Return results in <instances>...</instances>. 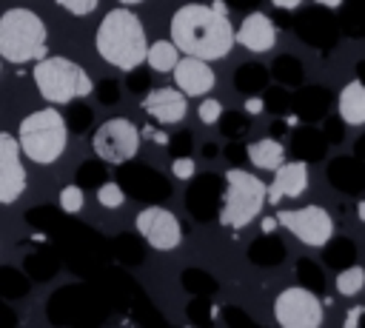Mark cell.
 I'll list each match as a JSON object with an SVG mask.
<instances>
[{"label":"cell","mask_w":365,"mask_h":328,"mask_svg":"<svg viewBox=\"0 0 365 328\" xmlns=\"http://www.w3.org/2000/svg\"><path fill=\"white\" fill-rule=\"evenodd\" d=\"M171 43L191 57L220 60L234 48V26L222 3H185L171 14Z\"/></svg>","instance_id":"obj_1"},{"label":"cell","mask_w":365,"mask_h":328,"mask_svg":"<svg viewBox=\"0 0 365 328\" xmlns=\"http://www.w3.org/2000/svg\"><path fill=\"white\" fill-rule=\"evenodd\" d=\"M94 48L108 66L120 71H134L140 63H145L148 48L140 17L131 9H111L97 26Z\"/></svg>","instance_id":"obj_2"},{"label":"cell","mask_w":365,"mask_h":328,"mask_svg":"<svg viewBox=\"0 0 365 328\" xmlns=\"http://www.w3.org/2000/svg\"><path fill=\"white\" fill-rule=\"evenodd\" d=\"M48 54V31L40 14L14 6L0 14V60L14 66L34 63Z\"/></svg>","instance_id":"obj_3"},{"label":"cell","mask_w":365,"mask_h":328,"mask_svg":"<svg viewBox=\"0 0 365 328\" xmlns=\"http://www.w3.org/2000/svg\"><path fill=\"white\" fill-rule=\"evenodd\" d=\"M17 143L23 157H29L37 165H51L63 157L66 143H68V125L66 117L57 111V106L37 108L20 120L17 128Z\"/></svg>","instance_id":"obj_4"},{"label":"cell","mask_w":365,"mask_h":328,"mask_svg":"<svg viewBox=\"0 0 365 328\" xmlns=\"http://www.w3.org/2000/svg\"><path fill=\"white\" fill-rule=\"evenodd\" d=\"M31 77H34V86L40 91V97L51 106H66L77 97H88L91 94V77L88 71L68 60V57H40L34 60V68H31Z\"/></svg>","instance_id":"obj_5"},{"label":"cell","mask_w":365,"mask_h":328,"mask_svg":"<svg viewBox=\"0 0 365 328\" xmlns=\"http://www.w3.org/2000/svg\"><path fill=\"white\" fill-rule=\"evenodd\" d=\"M262 205H265V183L245 168H228L225 171V200L220 208V225L242 228L262 211Z\"/></svg>","instance_id":"obj_6"},{"label":"cell","mask_w":365,"mask_h":328,"mask_svg":"<svg viewBox=\"0 0 365 328\" xmlns=\"http://www.w3.org/2000/svg\"><path fill=\"white\" fill-rule=\"evenodd\" d=\"M91 148H94V154H97L103 163H114V165L128 163V160L137 157V151H140V131H137V125H134L131 120H125V117H111V120H106V123L94 131Z\"/></svg>","instance_id":"obj_7"},{"label":"cell","mask_w":365,"mask_h":328,"mask_svg":"<svg viewBox=\"0 0 365 328\" xmlns=\"http://www.w3.org/2000/svg\"><path fill=\"white\" fill-rule=\"evenodd\" d=\"M274 317L282 328H319L322 305L308 288H285L274 302Z\"/></svg>","instance_id":"obj_8"},{"label":"cell","mask_w":365,"mask_h":328,"mask_svg":"<svg viewBox=\"0 0 365 328\" xmlns=\"http://www.w3.org/2000/svg\"><path fill=\"white\" fill-rule=\"evenodd\" d=\"M279 225H285L299 242L319 248L334 234V220L322 205H302L297 211H279Z\"/></svg>","instance_id":"obj_9"},{"label":"cell","mask_w":365,"mask_h":328,"mask_svg":"<svg viewBox=\"0 0 365 328\" xmlns=\"http://www.w3.org/2000/svg\"><path fill=\"white\" fill-rule=\"evenodd\" d=\"M134 225H137L140 237H143L151 248H157V251H171V248H177V245L182 242L180 220H177L168 208H163V205H148V208H143V211L137 214Z\"/></svg>","instance_id":"obj_10"},{"label":"cell","mask_w":365,"mask_h":328,"mask_svg":"<svg viewBox=\"0 0 365 328\" xmlns=\"http://www.w3.org/2000/svg\"><path fill=\"white\" fill-rule=\"evenodd\" d=\"M26 168H23V151L17 137L9 131H0V205H11L26 191Z\"/></svg>","instance_id":"obj_11"},{"label":"cell","mask_w":365,"mask_h":328,"mask_svg":"<svg viewBox=\"0 0 365 328\" xmlns=\"http://www.w3.org/2000/svg\"><path fill=\"white\" fill-rule=\"evenodd\" d=\"M174 74V83L177 88L185 94V97H205L211 88H214V71L208 66V60H200V57H180L171 68Z\"/></svg>","instance_id":"obj_12"},{"label":"cell","mask_w":365,"mask_h":328,"mask_svg":"<svg viewBox=\"0 0 365 328\" xmlns=\"http://www.w3.org/2000/svg\"><path fill=\"white\" fill-rule=\"evenodd\" d=\"M143 111H145L151 120L163 123V125H174V123H180V120L185 117L188 100H185V94H182L180 88L163 86V88H151V91L143 97Z\"/></svg>","instance_id":"obj_13"},{"label":"cell","mask_w":365,"mask_h":328,"mask_svg":"<svg viewBox=\"0 0 365 328\" xmlns=\"http://www.w3.org/2000/svg\"><path fill=\"white\" fill-rule=\"evenodd\" d=\"M305 188H308V168H305V163H299V160L285 163L282 160L274 168V183L265 185V203L277 205L282 197H299Z\"/></svg>","instance_id":"obj_14"},{"label":"cell","mask_w":365,"mask_h":328,"mask_svg":"<svg viewBox=\"0 0 365 328\" xmlns=\"http://www.w3.org/2000/svg\"><path fill=\"white\" fill-rule=\"evenodd\" d=\"M234 43L245 46L248 51H271L277 43V29L262 11H251L242 17L240 29H234Z\"/></svg>","instance_id":"obj_15"},{"label":"cell","mask_w":365,"mask_h":328,"mask_svg":"<svg viewBox=\"0 0 365 328\" xmlns=\"http://www.w3.org/2000/svg\"><path fill=\"white\" fill-rule=\"evenodd\" d=\"M336 111H339L342 123L365 125V86L359 80H351L342 86L339 100H336Z\"/></svg>","instance_id":"obj_16"},{"label":"cell","mask_w":365,"mask_h":328,"mask_svg":"<svg viewBox=\"0 0 365 328\" xmlns=\"http://www.w3.org/2000/svg\"><path fill=\"white\" fill-rule=\"evenodd\" d=\"M248 157H251V163H254L257 168L274 171V168L285 160V148H282L279 140H274V137H262V140H257V143L248 145Z\"/></svg>","instance_id":"obj_17"},{"label":"cell","mask_w":365,"mask_h":328,"mask_svg":"<svg viewBox=\"0 0 365 328\" xmlns=\"http://www.w3.org/2000/svg\"><path fill=\"white\" fill-rule=\"evenodd\" d=\"M177 60H180V48L171 40H157V43H151L145 48V63L154 71H171Z\"/></svg>","instance_id":"obj_18"},{"label":"cell","mask_w":365,"mask_h":328,"mask_svg":"<svg viewBox=\"0 0 365 328\" xmlns=\"http://www.w3.org/2000/svg\"><path fill=\"white\" fill-rule=\"evenodd\" d=\"M362 288H365V271H362L359 265H351V268L339 271V277H336V291H339L342 297H354V294H359Z\"/></svg>","instance_id":"obj_19"},{"label":"cell","mask_w":365,"mask_h":328,"mask_svg":"<svg viewBox=\"0 0 365 328\" xmlns=\"http://www.w3.org/2000/svg\"><path fill=\"white\" fill-rule=\"evenodd\" d=\"M123 200H125V194H123V188H120L117 183H103V185L97 188V203H100L103 208H120Z\"/></svg>","instance_id":"obj_20"},{"label":"cell","mask_w":365,"mask_h":328,"mask_svg":"<svg viewBox=\"0 0 365 328\" xmlns=\"http://www.w3.org/2000/svg\"><path fill=\"white\" fill-rule=\"evenodd\" d=\"M83 203H86V197H83V188L80 185H66L60 191V208L66 214H77L83 208Z\"/></svg>","instance_id":"obj_21"},{"label":"cell","mask_w":365,"mask_h":328,"mask_svg":"<svg viewBox=\"0 0 365 328\" xmlns=\"http://www.w3.org/2000/svg\"><path fill=\"white\" fill-rule=\"evenodd\" d=\"M54 3L60 9H66L68 14H74V17H86V14H91L97 9L100 0H54Z\"/></svg>","instance_id":"obj_22"},{"label":"cell","mask_w":365,"mask_h":328,"mask_svg":"<svg viewBox=\"0 0 365 328\" xmlns=\"http://www.w3.org/2000/svg\"><path fill=\"white\" fill-rule=\"evenodd\" d=\"M197 114H200V120H202L205 125H211V123H217V120H220V114H222V106H220V100H211V97H205V100H200V106H197Z\"/></svg>","instance_id":"obj_23"},{"label":"cell","mask_w":365,"mask_h":328,"mask_svg":"<svg viewBox=\"0 0 365 328\" xmlns=\"http://www.w3.org/2000/svg\"><path fill=\"white\" fill-rule=\"evenodd\" d=\"M194 171H197V165H194L191 157H177V160L171 163V174H174L177 180H191Z\"/></svg>","instance_id":"obj_24"},{"label":"cell","mask_w":365,"mask_h":328,"mask_svg":"<svg viewBox=\"0 0 365 328\" xmlns=\"http://www.w3.org/2000/svg\"><path fill=\"white\" fill-rule=\"evenodd\" d=\"M245 111H248V114H259V111H262V100H257V97L245 100Z\"/></svg>","instance_id":"obj_25"},{"label":"cell","mask_w":365,"mask_h":328,"mask_svg":"<svg viewBox=\"0 0 365 328\" xmlns=\"http://www.w3.org/2000/svg\"><path fill=\"white\" fill-rule=\"evenodd\" d=\"M9 322H14V314L0 302V325H9Z\"/></svg>","instance_id":"obj_26"},{"label":"cell","mask_w":365,"mask_h":328,"mask_svg":"<svg viewBox=\"0 0 365 328\" xmlns=\"http://www.w3.org/2000/svg\"><path fill=\"white\" fill-rule=\"evenodd\" d=\"M362 317V308H354L351 314H348V319H345V328H354L356 325V319Z\"/></svg>","instance_id":"obj_27"},{"label":"cell","mask_w":365,"mask_h":328,"mask_svg":"<svg viewBox=\"0 0 365 328\" xmlns=\"http://www.w3.org/2000/svg\"><path fill=\"white\" fill-rule=\"evenodd\" d=\"M274 6H279V9H297L302 0H271Z\"/></svg>","instance_id":"obj_28"},{"label":"cell","mask_w":365,"mask_h":328,"mask_svg":"<svg viewBox=\"0 0 365 328\" xmlns=\"http://www.w3.org/2000/svg\"><path fill=\"white\" fill-rule=\"evenodd\" d=\"M317 3H322V6H328V9H336L342 0H317Z\"/></svg>","instance_id":"obj_29"},{"label":"cell","mask_w":365,"mask_h":328,"mask_svg":"<svg viewBox=\"0 0 365 328\" xmlns=\"http://www.w3.org/2000/svg\"><path fill=\"white\" fill-rule=\"evenodd\" d=\"M356 214H359V220H362V222H365V200H362V203H359V205H356Z\"/></svg>","instance_id":"obj_30"},{"label":"cell","mask_w":365,"mask_h":328,"mask_svg":"<svg viewBox=\"0 0 365 328\" xmlns=\"http://www.w3.org/2000/svg\"><path fill=\"white\" fill-rule=\"evenodd\" d=\"M274 225H277V222H274V220H265V222H262V231H271V228H274Z\"/></svg>","instance_id":"obj_31"},{"label":"cell","mask_w":365,"mask_h":328,"mask_svg":"<svg viewBox=\"0 0 365 328\" xmlns=\"http://www.w3.org/2000/svg\"><path fill=\"white\" fill-rule=\"evenodd\" d=\"M117 3H123V6H137V3H143V0H117Z\"/></svg>","instance_id":"obj_32"}]
</instances>
